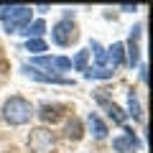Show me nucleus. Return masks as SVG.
Masks as SVG:
<instances>
[{
  "instance_id": "f257e3e1",
  "label": "nucleus",
  "mask_w": 153,
  "mask_h": 153,
  "mask_svg": "<svg viewBox=\"0 0 153 153\" xmlns=\"http://www.w3.org/2000/svg\"><path fill=\"white\" fill-rule=\"evenodd\" d=\"M33 117V105L21 94H13L3 102V120L10 125H26Z\"/></svg>"
},
{
  "instance_id": "f03ea898",
  "label": "nucleus",
  "mask_w": 153,
  "mask_h": 153,
  "mask_svg": "<svg viewBox=\"0 0 153 153\" xmlns=\"http://www.w3.org/2000/svg\"><path fill=\"white\" fill-rule=\"evenodd\" d=\"M0 21L8 33H23L31 23V5H5L0 10Z\"/></svg>"
},
{
  "instance_id": "7ed1b4c3",
  "label": "nucleus",
  "mask_w": 153,
  "mask_h": 153,
  "mask_svg": "<svg viewBox=\"0 0 153 153\" xmlns=\"http://www.w3.org/2000/svg\"><path fill=\"white\" fill-rule=\"evenodd\" d=\"M28 146H31L33 153H51L56 146V138L51 130H46V128H36V130H31V135H28Z\"/></svg>"
},
{
  "instance_id": "20e7f679",
  "label": "nucleus",
  "mask_w": 153,
  "mask_h": 153,
  "mask_svg": "<svg viewBox=\"0 0 153 153\" xmlns=\"http://www.w3.org/2000/svg\"><path fill=\"white\" fill-rule=\"evenodd\" d=\"M74 38H76V26L69 18H61V21L51 28V41H54L56 46H69Z\"/></svg>"
},
{
  "instance_id": "39448f33",
  "label": "nucleus",
  "mask_w": 153,
  "mask_h": 153,
  "mask_svg": "<svg viewBox=\"0 0 153 153\" xmlns=\"http://www.w3.org/2000/svg\"><path fill=\"white\" fill-rule=\"evenodd\" d=\"M31 66H36L38 71L41 69H51V74L59 76V71L71 69V59H66V56H36Z\"/></svg>"
},
{
  "instance_id": "423d86ee",
  "label": "nucleus",
  "mask_w": 153,
  "mask_h": 153,
  "mask_svg": "<svg viewBox=\"0 0 153 153\" xmlns=\"http://www.w3.org/2000/svg\"><path fill=\"white\" fill-rule=\"evenodd\" d=\"M21 71L28 76V79H36V82H46V84H64V87H69V84H74L71 79H64V76H54V74H46V71H38L36 66L31 64H23Z\"/></svg>"
},
{
  "instance_id": "0eeeda50",
  "label": "nucleus",
  "mask_w": 153,
  "mask_h": 153,
  "mask_svg": "<svg viewBox=\"0 0 153 153\" xmlns=\"http://www.w3.org/2000/svg\"><path fill=\"white\" fill-rule=\"evenodd\" d=\"M133 148H140V140H138V135L130 128H125L117 138H112V151L115 153H130Z\"/></svg>"
},
{
  "instance_id": "6e6552de",
  "label": "nucleus",
  "mask_w": 153,
  "mask_h": 153,
  "mask_svg": "<svg viewBox=\"0 0 153 153\" xmlns=\"http://www.w3.org/2000/svg\"><path fill=\"white\" fill-rule=\"evenodd\" d=\"M105 61H107V66L110 69H117V66H123L125 64V44H112L110 49H105Z\"/></svg>"
},
{
  "instance_id": "1a4fd4ad",
  "label": "nucleus",
  "mask_w": 153,
  "mask_h": 153,
  "mask_svg": "<svg viewBox=\"0 0 153 153\" xmlns=\"http://www.w3.org/2000/svg\"><path fill=\"white\" fill-rule=\"evenodd\" d=\"M97 102L102 105L105 110H107V115L112 117V123H117V125H125V120H128V115L123 112V107H117L115 102H110V100H105L102 94H97Z\"/></svg>"
},
{
  "instance_id": "9d476101",
  "label": "nucleus",
  "mask_w": 153,
  "mask_h": 153,
  "mask_svg": "<svg viewBox=\"0 0 153 153\" xmlns=\"http://www.w3.org/2000/svg\"><path fill=\"white\" fill-rule=\"evenodd\" d=\"M87 125H89V133H92L97 140H105V138H107V125L100 120L97 112H89L87 115Z\"/></svg>"
},
{
  "instance_id": "9b49d317",
  "label": "nucleus",
  "mask_w": 153,
  "mask_h": 153,
  "mask_svg": "<svg viewBox=\"0 0 153 153\" xmlns=\"http://www.w3.org/2000/svg\"><path fill=\"white\" fill-rule=\"evenodd\" d=\"M112 74H115V71L107 69V66H89V69L84 71L87 79H112Z\"/></svg>"
},
{
  "instance_id": "f8f14e48",
  "label": "nucleus",
  "mask_w": 153,
  "mask_h": 153,
  "mask_svg": "<svg viewBox=\"0 0 153 153\" xmlns=\"http://www.w3.org/2000/svg\"><path fill=\"white\" fill-rule=\"evenodd\" d=\"M59 110H61V105H44L41 112H38V117L44 123H54V120H59Z\"/></svg>"
},
{
  "instance_id": "ddd939ff",
  "label": "nucleus",
  "mask_w": 153,
  "mask_h": 153,
  "mask_svg": "<svg viewBox=\"0 0 153 153\" xmlns=\"http://www.w3.org/2000/svg\"><path fill=\"white\" fill-rule=\"evenodd\" d=\"M23 33H26L28 38H38V36H44V33H46V23L44 21H31Z\"/></svg>"
},
{
  "instance_id": "4468645a",
  "label": "nucleus",
  "mask_w": 153,
  "mask_h": 153,
  "mask_svg": "<svg viewBox=\"0 0 153 153\" xmlns=\"http://www.w3.org/2000/svg\"><path fill=\"white\" fill-rule=\"evenodd\" d=\"M87 61H89V51H87V49L76 51V56L71 59V69H76V71H87Z\"/></svg>"
},
{
  "instance_id": "2eb2a0df",
  "label": "nucleus",
  "mask_w": 153,
  "mask_h": 153,
  "mask_svg": "<svg viewBox=\"0 0 153 153\" xmlns=\"http://www.w3.org/2000/svg\"><path fill=\"white\" fill-rule=\"evenodd\" d=\"M125 115H130V117H140L143 115V107H140V102H138L135 92H128V112Z\"/></svg>"
},
{
  "instance_id": "dca6fc26",
  "label": "nucleus",
  "mask_w": 153,
  "mask_h": 153,
  "mask_svg": "<svg viewBox=\"0 0 153 153\" xmlns=\"http://www.w3.org/2000/svg\"><path fill=\"white\" fill-rule=\"evenodd\" d=\"M23 49H26V51H31V54H36V56H41L46 49H49V46H46V41H41V38H28Z\"/></svg>"
},
{
  "instance_id": "f3484780",
  "label": "nucleus",
  "mask_w": 153,
  "mask_h": 153,
  "mask_svg": "<svg viewBox=\"0 0 153 153\" xmlns=\"http://www.w3.org/2000/svg\"><path fill=\"white\" fill-rule=\"evenodd\" d=\"M125 49H128V51H125V54H128V66L133 69V66H138V59H140V51H138V44H135V41L130 38V44H128Z\"/></svg>"
},
{
  "instance_id": "a211bd4d",
  "label": "nucleus",
  "mask_w": 153,
  "mask_h": 153,
  "mask_svg": "<svg viewBox=\"0 0 153 153\" xmlns=\"http://www.w3.org/2000/svg\"><path fill=\"white\" fill-rule=\"evenodd\" d=\"M66 135L69 138H82V125H79V120H69L66 123Z\"/></svg>"
}]
</instances>
